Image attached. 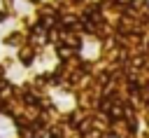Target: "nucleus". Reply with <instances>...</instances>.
Returning <instances> with one entry per match:
<instances>
[{"instance_id":"obj_1","label":"nucleus","mask_w":149,"mask_h":138,"mask_svg":"<svg viewBox=\"0 0 149 138\" xmlns=\"http://www.w3.org/2000/svg\"><path fill=\"white\" fill-rule=\"evenodd\" d=\"M51 138H58V136H51Z\"/></svg>"}]
</instances>
